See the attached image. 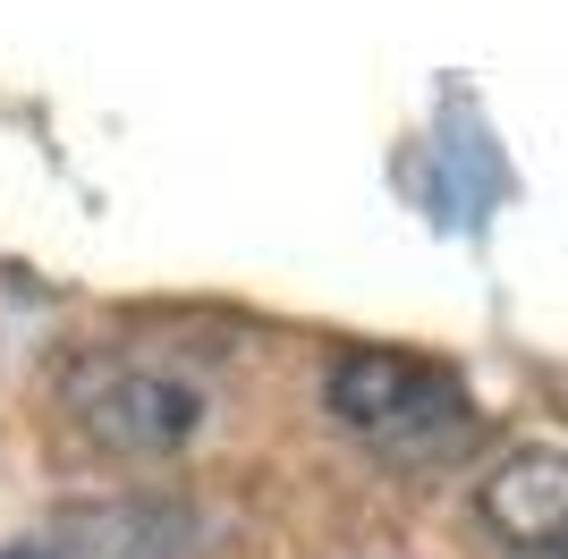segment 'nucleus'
<instances>
[{"mask_svg":"<svg viewBox=\"0 0 568 559\" xmlns=\"http://www.w3.org/2000/svg\"><path fill=\"white\" fill-rule=\"evenodd\" d=\"M60 390H69L77 424L102 449H128V458H170L204 424V390H195L187 373L136 365V356H85V365H69Z\"/></svg>","mask_w":568,"mask_h":559,"instance_id":"nucleus-2","label":"nucleus"},{"mask_svg":"<svg viewBox=\"0 0 568 559\" xmlns=\"http://www.w3.org/2000/svg\"><path fill=\"white\" fill-rule=\"evenodd\" d=\"M323 407H332L339 433H356L374 458H399V466H450V458H467L475 433H484L467 382H458L450 365H433V356H407V348L332 356Z\"/></svg>","mask_w":568,"mask_h":559,"instance_id":"nucleus-1","label":"nucleus"},{"mask_svg":"<svg viewBox=\"0 0 568 559\" xmlns=\"http://www.w3.org/2000/svg\"><path fill=\"white\" fill-rule=\"evenodd\" d=\"M475 509H484V526H493L509 551L551 559V551H560V517H568V466H560V449H551V441L509 449V458L484 475Z\"/></svg>","mask_w":568,"mask_h":559,"instance_id":"nucleus-3","label":"nucleus"}]
</instances>
